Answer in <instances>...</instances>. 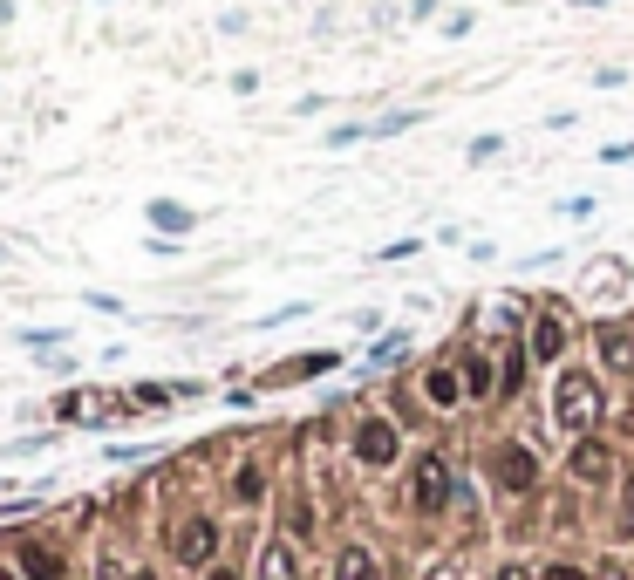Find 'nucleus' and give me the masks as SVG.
Segmentation results:
<instances>
[{
    "mask_svg": "<svg viewBox=\"0 0 634 580\" xmlns=\"http://www.w3.org/2000/svg\"><path fill=\"white\" fill-rule=\"evenodd\" d=\"M553 417H560V430H594V417H600V389H594V376H560V389H553Z\"/></svg>",
    "mask_w": 634,
    "mask_h": 580,
    "instance_id": "f257e3e1",
    "label": "nucleus"
},
{
    "mask_svg": "<svg viewBox=\"0 0 634 580\" xmlns=\"http://www.w3.org/2000/svg\"><path fill=\"white\" fill-rule=\"evenodd\" d=\"M444 499H450V464L430 451V458L416 464V505H423V512H437Z\"/></svg>",
    "mask_w": 634,
    "mask_h": 580,
    "instance_id": "f03ea898",
    "label": "nucleus"
},
{
    "mask_svg": "<svg viewBox=\"0 0 634 580\" xmlns=\"http://www.w3.org/2000/svg\"><path fill=\"white\" fill-rule=\"evenodd\" d=\"M212 546H219V526H212V519H191L185 533H178V560L205 567V560H212Z\"/></svg>",
    "mask_w": 634,
    "mask_h": 580,
    "instance_id": "7ed1b4c3",
    "label": "nucleus"
},
{
    "mask_svg": "<svg viewBox=\"0 0 634 580\" xmlns=\"http://www.w3.org/2000/svg\"><path fill=\"white\" fill-rule=\"evenodd\" d=\"M355 458H362V464H389V458H396V430H389V424H362V430H355Z\"/></svg>",
    "mask_w": 634,
    "mask_h": 580,
    "instance_id": "20e7f679",
    "label": "nucleus"
},
{
    "mask_svg": "<svg viewBox=\"0 0 634 580\" xmlns=\"http://www.w3.org/2000/svg\"><path fill=\"white\" fill-rule=\"evenodd\" d=\"M491 471H498V485H505V492H525V485H532V451H519V444H512V451H498V464H491Z\"/></svg>",
    "mask_w": 634,
    "mask_h": 580,
    "instance_id": "39448f33",
    "label": "nucleus"
},
{
    "mask_svg": "<svg viewBox=\"0 0 634 580\" xmlns=\"http://www.w3.org/2000/svg\"><path fill=\"white\" fill-rule=\"evenodd\" d=\"M573 471H580V478H614V451H607L600 437H580V451H573Z\"/></svg>",
    "mask_w": 634,
    "mask_h": 580,
    "instance_id": "423d86ee",
    "label": "nucleus"
},
{
    "mask_svg": "<svg viewBox=\"0 0 634 580\" xmlns=\"http://www.w3.org/2000/svg\"><path fill=\"white\" fill-rule=\"evenodd\" d=\"M150 226H157V232H191L198 219H191L178 198H150Z\"/></svg>",
    "mask_w": 634,
    "mask_h": 580,
    "instance_id": "0eeeda50",
    "label": "nucleus"
},
{
    "mask_svg": "<svg viewBox=\"0 0 634 580\" xmlns=\"http://www.w3.org/2000/svg\"><path fill=\"white\" fill-rule=\"evenodd\" d=\"M335 580H375V560L362 553V546H341V560H335Z\"/></svg>",
    "mask_w": 634,
    "mask_h": 580,
    "instance_id": "6e6552de",
    "label": "nucleus"
},
{
    "mask_svg": "<svg viewBox=\"0 0 634 580\" xmlns=\"http://www.w3.org/2000/svg\"><path fill=\"white\" fill-rule=\"evenodd\" d=\"M560 342H566L560 314H546V321H539V335H532V355H539V362H553V355H560Z\"/></svg>",
    "mask_w": 634,
    "mask_h": 580,
    "instance_id": "1a4fd4ad",
    "label": "nucleus"
},
{
    "mask_svg": "<svg viewBox=\"0 0 634 580\" xmlns=\"http://www.w3.org/2000/svg\"><path fill=\"white\" fill-rule=\"evenodd\" d=\"M260 580H294V553H287L280 540L266 546V560H260Z\"/></svg>",
    "mask_w": 634,
    "mask_h": 580,
    "instance_id": "9d476101",
    "label": "nucleus"
},
{
    "mask_svg": "<svg viewBox=\"0 0 634 580\" xmlns=\"http://www.w3.org/2000/svg\"><path fill=\"white\" fill-rule=\"evenodd\" d=\"M600 355H607L614 369H628V362H634V342L621 335V328H607V335H600Z\"/></svg>",
    "mask_w": 634,
    "mask_h": 580,
    "instance_id": "9b49d317",
    "label": "nucleus"
},
{
    "mask_svg": "<svg viewBox=\"0 0 634 580\" xmlns=\"http://www.w3.org/2000/svg\"><path fill=\"white\" fill-rule=\"evenodd\" d=\"M21 567H28L35 580H55V574H62V560H55V553H41V546H28V553H21Z\"/></svg>",
    "mask_w": 634,
    "mask_h": 580,
    "instance_id": "f8f14e48",
    "label": "nucleus"
},
{
    "mask_svg": "<svg viewBox=\"0 0 634 580\" xmlns=\"http://www.w3.org/2000/svg\"><path fill=\"white\" fill-rule=\"evenodd\" d=\"M430 403H457V376L450 369H430Z\"/></svg>",
    "mask_w": 634,
    "mask_h": 580,
    "instance_id": "ddd939ff",
    "label": "nucleus"
},
{
    "mask_svg": "<svg viewBox=\"0 0 634 580\" xmlns=\"http://www.w3.org/2000/svg\"><path fill=\"white\" fill-rule=\"evenodd\" d=\"M546 580H587L580 567H546Z\"/></svg>",
    "mask_w": 634,
    "mask_h": 580,
    "instance_id": "4468645a",
    "label": "nucleus"
},
{
    "mask_svg": "<svg viewBox=\"0 0 634 580\" xmlns=\"http://www.w3.org/2000/svg\"><path fill=\"white\" fill-rule=\"evenodd\" d=\"M505 580H525V574H519V567H505Z\"/></svg>",
    "mask_w": 634,
    "mask_h": 580,
    "instance_id": "2eb2a0df",
    "label": "nucleus"
},
{
    "mask_svg": "<svg viewBox=\"0 0 634 580\" xmlns=\"http://www.w3.org/2000/svg\"><path fill=\"white\" fill-rule=\"evenodd\" d=\"M212 580H239V574H225V567H219V574H212Z\"/></svg>",
    "mask_w": 634,
    "mask_h": 580,
    "instance_id": "dca6fc26",
    "label": "nucleus"
},
{
    "mask_svg": "<svg viewBox=\"0 0 634 580\" xmlns=\"http://www.w3.org/2000/svg\"><path fill=\"white\" fill-rule=\"evenodd\" d=\"M0 260H7V253H0Z\"/></svg>",
    "mask_w": 634,
    "mask_h": 580,
    "instance_id": "f3484780",
    "label": "nucleus"
},
{
    "mask_svg": "<svg viewBox=\"0 0 634 580\" xmlns=\"http://www.w3.org/2000/svg\"><path fill=\"white\" fill-rule=\"evenodd\" d=\"M0 580H7V574H0Z\"/></svg>",
    "mask_w": 634,
    "mask_h": 580,
    "instance_id": "a211bd4d",
    "label": "nucleus"
}]
</instances>
